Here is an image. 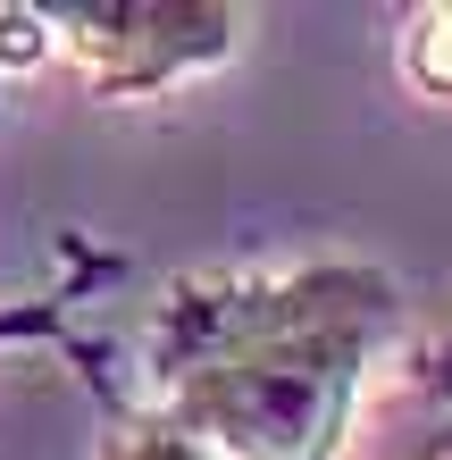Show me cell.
I'll return each instance as SVG.
<instances>
[{
    "label": "cell",
    "mask_w": 452,
    "mask_h": 460,
    "mask_svg": "<svg viewBox=\"0 0 452 460\" xmlns=\"http://www.w3.org/2000/svg\"><path fill=\"white\" fill-rule=\"evenodd\" d=\"M343 460H452V318L411 343L394 385H368Z\"/></svg>",
    "instance_id": "3957f363"
},
{
    "label": "cell",
    "mask_w": 452,
    "mask_h": 460,
    "mask_svg": "<svg viewBox=\"0 0 452 460\" xmlns=\"http://www.w3.org/2000/svg\"><path fill=\"white\" fill-rule=\"evenodd\" d=\"M67 302H75V293H17V302H0V351L50 343V335L67 327Z\"/></svg>",
    "instance_id": "8992f818"
},
{
    "label": "cell",
    "mask_w": 452,
    "mask_h": 460,
    "mask_svg": "<svg viewBox=\"0 0 452 460\" xmlns=\"http://www.w3.org/2000/svg\"><path fill=\"white\" fill-rule=\"evenodd\" d=\"M394 343L403 285L377 260L209 268L151 302L135 402L218 460H343Z\"/></svg>",
    "instance_id": "6da1fadb"
},
{
    "label": "cell",
    "mask_w": 452,
    "mask_h": 460,
    "mask_svg": "<svg viewBox=\"0 0 452 460\" xmlns=\"http://www.w3.org/2000/svg\"><path fill=\"white\" fill-rule=\"evenodd\" d=\"M226 0H25L0 9V59H59L93 101H168L244 50Z\"/></svg>",
    "instance_id": "7a4b0ae2"
},
{
    "label": "cell",
    "mask_w": 452,
    "mask_h": 460,
    "mask_svg": "<svg viewBox=\"0 0 452 460\" xmlns=\"http://www.w3.org/2000/svg\"><path fill=\"white\" fill-rule=\"evenodd\" d=\"M403 75H411V93L452 101V0L411 9V25H403Z\"/></svg>",
    "instance_id": "5b68a950"
},
{
    "label": "cell",
    "mask_w": 452,
    "mask_h": 460,
    "mask_svg": "<svg viewBox=\"0 0 452 460\" xmlns=\"http://www.w3.org/2000/svg\"><path fill=\"white\" fill-rule=\"evenodd\" d=\"M93 460H218V452H201L184 427L159 419L151 402L110 394V411H101V452H93Z\"/></svg>",
    "instance_id": "277c9868"
}]
</instances>
